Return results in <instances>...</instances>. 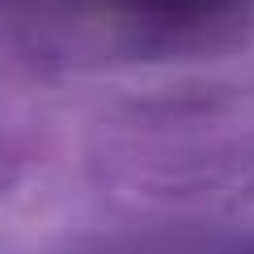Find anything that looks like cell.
<instances>
[{
	"mask_svg": "<svg viewBox=\"0 0 254 254\" xmlns=\"http://www.w3.org/2000/svg\"><path fill=\"white\" fill-rule=\"evenodd\" d=\"M102 4L127 13V17L161 21V26H203L212 17L233 13L242 0H102Z\"/></svg>",
	"mask_w": 254,
	"mask_h": 254,
	"instance_id": "cell-1",
	"label": "cell"
}]
</instances>
